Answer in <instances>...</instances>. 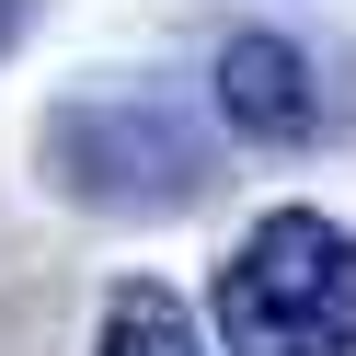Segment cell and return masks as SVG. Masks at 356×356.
Listing matches in <instances>:
<instances>
[{"mask_svg": "<svg viewBox=\"0 0 356 356\" xmlns=\"http://www.w3.org/2000/svg\"><path fill=\"white\" fill-rule=\"evenodd\" d=\"M35 161L92 218H172V207L207 195L218 138H207V115L172 104V92H70L47 115V138H35Z\"/></svg>", "mask_w": 356, "mask_h": 356, "instance_id": "6da1fadb", "label": "cell"}, {"mask_svg": "<svg viewBox=\"0 0 356 356\" xmlns=\"http://www.w3.org/2000/svg\"><path fill=\"white\" fill-rule=\"evenodd\" d=\"M230 356H356V230L310 207H276L241 230L207 299Z\"/></svg>", "mask_w": 356, "mask_h": 356, "instance_id": "7a4b0ae2", "label": "cell"}, {"mask_svg": "<svg viewBox=\"0 0 356 356\" xmlns=\"http://www.w3.org/2000/svg\"><path fill=\"white\" fill-rule=\"evenodd\" d=\"M218 92V127L230 138H264V149H299L310 127H322V104H310V58L287 47V35H230L207 70Z\"/></svg>", "mask_w": 356, "mask_h": 356, "instance_id": "3957f363", "label": "cell"}, {"mask_svg": "<svg viewBox=\"0 0 356 356\" xmlns=\"http://www.w3.org/2000/svg\"><path fill=\"white\" fill-rule=\"evenodd\" d=\"M104 356H195V333H184V310H172V287H115L104 299Z\"/></svg>", "mask_w": 356, "mask_h": 356, "instance_id": "277c9868", "label": "cell"}, {"mask_svg": "<svg viewBox=\"0 0 356 356\" xmlns=\"http://www.w3.org/2000/svg\"><path fill=\"white\" fill-rule=\"evenodd\" d=\"M12 24H24V0H0V47H12Z\"/></svg>", "mask_w": 356, "mask_h": 356, "instance_id": "5b68a950", "label": "cell"}]
</instances>
